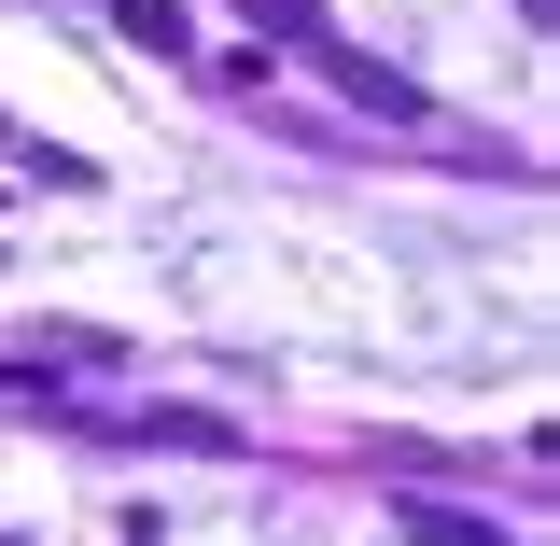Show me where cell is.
<instances>
[{
	"label": "cell",
	"instance_id": "cell-2",
	"mask_svg": "<svg viewBox=\"0 0 560 546\" xmlns=\"http://www.w3.org/2000/svg\"><path fill=\"white\" fill-rule=\"evenodd\" d=\"M407 546H504L490 519H463V504H407Z\"/></svg>",
	"mask_w": 560,
	"mask_h": 546
},
{
	"label": "cell",
	"instance_id": "cell-1",
	"mask_svg": "<svg viewBox=\"0 0 560 546\" xmlns=\"http://www.w3.org/2000/svg\"><path fill=\"white\" fill-rule=\"evenodd\" d=\"M113 28L154 43V57H183V43H197V14H183V0H113Z\"/></svg>",
	"mask_w": 560,
	"mask_h": 546
},
{
	"label": "cell",
	"instance_id": "cell-3",
	"mask_svg": "<svg viewBox=\"0 0 560 546\" xmlns=\"http://www.w3.org/2000/svg\"><path fill=\"white\" fill-rule=\"evenodd\" d=\"M253 28H294V43H323V0H253Z\"/></svg>",
	"mask_w": 560,
	"mask_h": 546
}]
</instances>
